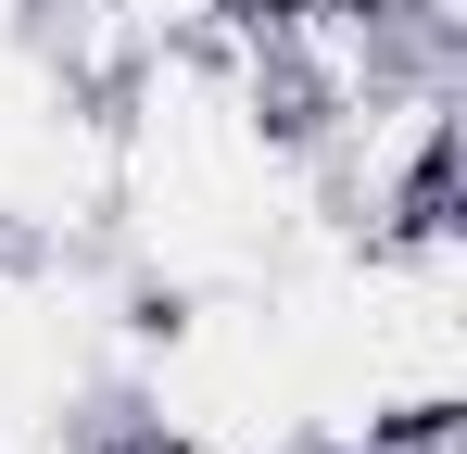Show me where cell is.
I'll list each match as a JSON object with an SVG mask.
<instances>
[{
  "label": "cell",
  "mask_w": 467,
  "mask_h": 454,
  "mask_svg": "<svg viewBox=\"0 0 467 454\" xmlns=\"http://www.w3.org/2000/svg\"><path fill=\"white\" fill-rule=\"evenodd\" d=\"M0 454H127L114 417H26V429H0Z\"/></svg>",
  "instance_id": "6da1fadb"
}]
</instances>
